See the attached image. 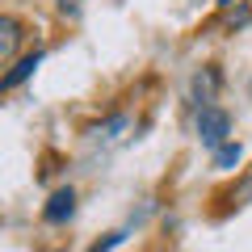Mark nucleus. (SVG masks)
I'll list each match as a JSON object with an SVG mask.
<instances>
[{
    "label": "nucleus",
    "mask_w": 252,
    "mask_h": 252,
    "mask_svg": "<svg viewBox=\"0 0 252 252\" xmlns=\"http://www.w3.org/2000/svg\"><path fill=\"white\" fill-rule=\"evenodd\" d=\"M198 135H202V143L219 147L227 135H231V118H227L223 109H215V105H202V114H198Z\"/></svg>",
    "instance_id": "f257e3e1"
},
{
    "label": "nucleus",
    "mask_w": 252,
    "mask_h": 252,
    "mask_svg": "<svg viewBox=\"0 0 252 252\" xmlns=\"http://www.w3.org/2000/svg\"><path fill=\"white\" fill-rule=\"evenodd\" d=\"M72 215H76V193H72V189L51 193V202H46V210H42L46 223H63V219H72Z\"/></svg>",
    "instance_id": "f03ea898"
},
{
    "label": "nucleus",
    "mask_w": 252,
    "mask_h": 252,
    "mask_svg": "<svg viewBox=\"0 0 252 252\" xmlns=\"http://www.w3.org/2000/svg\"><path fill=\"white\" fill-rule=\"evenodd\" d=\"M38 63H42V55H38V51H34V55H26V59H17V63H13V72H9V76H0V93H9V89H17L21 80H30Z\"/></svg>",
    "instance_id": "7ed1b4c3"
},
{
    "label": "nucleus",
    "mask_w": 252,
    "mask_h": 252,
    "mask_svg": "<svg viewBox=\"0 0 252 252\" xmlns=\"http://www.w3.org/2000/svg\"><path fill=\"white\" fill-rule=\"evenodd\" d=\"M17 46H21V21L0 17V63H9Z\"/></svg>",
    "instance_id": "20e7f679"
},
{
    "label": "nucleus",
    "mask_w": 252,
    "mask_h": 252,
    "mask_svg": "<svg viewBox=\"0 0 252 252\" xmlns=\"http://www.w3.org/2000/svg\"><path fill=\"white\" fill-rule=\"evenodd\" d=\"M215 89H219V72H215V67H206V76H198V80H193V97H198V105L215 97Z\"/></svg>",
    "instance_id": "39448f33"
},
{
    "label": "nucleus",
    "mask_w": 252,
    "mask_h": 252,
    "mask_svg": "<svg viewBox=\"0 0 252 252\" xmlns=\"http://www.w3.org/2000/svg\"><path fill=\"white\" fill-rule=\"evenodd\" d=\"M122 130H130V118H114V122H105V126H97L93 130V139H122Z\"/></svg>",
    "instance_id": "423d86ee"
},
{
    "label": "nucleus",
    "mask_w": 252,
    "mask_h": 252,
    "mask_svg": "<svg viewBox=\"0 0 252 252\" xmlns=\"http://www.w3.org/2000/svg\"><path fill=\"white\" fill-rule=\"evenodd\" d=\"M235 160H240V147H231V143H219V152H215V164H219V168H231Z\"/></svg>",
    "instance_id": "0eeeda50"
},
{
    "label": "nucleus",
    "mask_w": 252,
    "mask_h": 252,
    "mask_svg": "<svg viewBox=\"0 0 252 252\" xmlns=\"http://www.w3.org/2000/svg\"><path fill=\"white\" fill-rule=\"evenodd\" d=\"M114 244H122V231H114V235H109L105 244H97V248H93V252H109V248H114Z\"/></svg>",
    "instance_id": "6e6552de"
},
{
    "label": "nucleus",
    "mask_w": 252,
    "mask_h": 252,
    "mask_svg": "<svg viewBox=\"0 0 252 252\" xmlns=\"http://www.w3.org/2000/svg\"><path fill=\"white\" fill-rule=\"evenodd\" d=\"M59 9L63 13H76V9H80V0H59Z\"/></svg>",
    "instance_id": "1a4fd4ad"
}]
</instances>
